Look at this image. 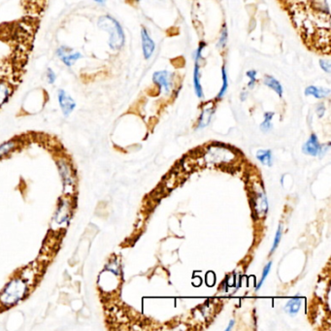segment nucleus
<instances>
[{"label": "nucleus", "instance_id": "nucleus-21", "mask_svg": "<svg viewBox=\"0 0 331 331\" xmlns=\"http://www.w3.org/2000/svg\"><path fill=\"white\" fill-rule=\"evenodd\" d=\"M228 41V30L225 24L222 25L221 30V33H220V37L218 39V43H217V47L221 50L224 49L226 44Z\"/></svg>", "mask_w": 331, "mask_h": 331}, {"label": "nucleus", "instance_id": "nucleus-16", "mask_svg": "<svg viewBox=\"0 0 331 331\" xmlns=\"http://www.w3.org/2000/svg\"><path fill=\"white\" fill-rule=\"evenodd\" d=\"M301 303H302V299L299 296H295L289 299L284 306L285 313H287L289 315H292V316L297 315L301 308Z\"/></svg>", "mask_w": 331, "mask_h": 331}, {"label": "nucleus", "instance_id": "nucleus-9", "mask_svg": "<svg viewBox=\"0 0 331 331\" xmlns=\"http://www.w3.org/2000/svg\"><path fill=\"white\" fill-rule=\"evenodd\" d=\"M72 215V204L71 201L67 198L61 199L55 213L54 223L58 225H63V223L67 222Z\"/></svg>", "mask_w": 331, "mask_h": 331}, {"label": "nucleus", "instance_id": "nucleus-28", "mask_svg": "<svg viewBox=\"0 0 331 331\" xmlns=\"http://www.w3.org/2000/svg\"><path fill=\"white\" fill-rule=\"evenodd\" d=\"M206 282H207L208 285H210V286L214 285V284H215V282H216V278H215V275L213 276V278H210V276H209V274H208V275L206 276Z\"/></svg>", "mask_w": 331, "mask_h": 331}, {"label": "nucleus", "instance_id": "nucleus-32", "mask_svg": "<svg viewBox=\"0 0 331 331\" xmlns=\"http://www.w3.org/2000/svg\"><path fill=\"white\" fill-rule=\"evenodd\" d=\"M283 183H284V176H283L282 179H281V184H282V186H283Z\"/></svg>", "mask_w": 331, "mask_h": 331}, {"label": "nucleus", "instance_id": "nucleus-2", "mask_svg": "<svg viewBox=\"0 0 331 331\" xmlns=\"http://www.w3.org/2000/svg\"><path fill=\"white\" fill-rule=\"evenodd\" d=\"M33 278L34 275L29 276L28 268L24 269V273L12 278L0 292V306L8 309L26 299L31 291Z\"/></svg>", "mask_w": 331, "mask_h": 331}, {"label": "nucleus", "instance_id": "nucleus-29", "mask_svg": "<svg viewBox=\"0 0 331 331\" xmlns=\"http://www.w3.org/2000/svg\"><path fill=\"white\" fill-rule=\"evenodd\" d=\"M248 97V93L247 92H243L241 95H240V99L241 101H245Z\"/></svg>", "mask_w": 331, "mask_h": 331}, {"label": "nucleus", "instance_id": "nucleus-11", "mask_svg": "<svg viewBox=\"0 0 331 331\" xmlns=\"http://www.w3.org/2000/svg\"><path fill=\"white\" fill-rule=\"evenodd\" d=\"M141 45H142V53L144 59L149 61L153 58L156 51V43L151 37L148 30L146 28L141 29Z\"/></svg>", "mask_w": 331, "mask_h": 331}, {"label": "nucleus", "instance_id": "nucleus-10", "mask_svg": "<svg viewBox=\"0 0 331 331\" xmlns=\"http://www.w3.org/2000/svg\"><path fill=\"white\" fill-rule=\"evenodd\" d=\"M58 101L64 117H69L76 109L77 103L74 98L63 89L58 91Z\"/></svg>", "mask_w": 331, "mask_h": 331}, {"label": "nucleus", "instance_id": "nucleus-7", "mask_svg": "<svg viewBox=\"0 0 331 331\" xmlns=\"http://www.w3.org/2000/svg\"><path fill=\"white\" fill-rule=\"evenodd\" d=\"M57 58L66 66V67H72L79 60L83 58V55L67 46H61L56 51Z\"/></svg>", "mask_w": 331, "mask_h": 331}, {"label": "nucleus", "instance_id": "nucleus-33", "mask_svg": "<svg viewBox=\"0 0 331 331\" xmlns=\"http://www.w3.org/2000/svg\"><path fill=\"white\" fill-rule=\"evenodd\" d=\"M133 1H135V2H139V1H141V0H133Z\"/></svg>", "mask_w": 331, "mask_h": 331}, {"label": "nucleus", "instance_id": "nucleus-24", "mask_svg": "<svg viewBox=\"0 0 331 331\" xmlns=\"http://www.w3.org/2000/svg\"><path fill=\"white\" fill-rule=\"evenodd\" d=\"M282 234H283V228H282V225L280 224L277 231H276V234H275V238H274V242H273V246L271 248V253L278 248L279 244H280V241L282 239Z\"/></svg>", "mask_w": 331, "mask_h": 331}, {"label": "nucleus", "instance_id": "nucleus-22", "mask_svg": "<svg viewBox=\"0 0 331 331\" xmlns=\"http://www.w3.org/2000/svg\"><path fill=\"white\" fill-rule=\"evenodd\" d=\"M246 76L249 78V82H248L249 89H253L257 82V71L254 69L249 70L246 72Z\"/></svg>", "mask_w": 331, "mask_h": 331}, {"label": "nucleus", "instance_id": "nucleus-13", "mask_svg": "<svg viewBox=\"0 0 331 331\" xmlns=\"http://www.w3.org/2000/svg\"><path fill=\"white\" fill-rule=\"evenodd\" d=\"M201 63L194 62L193 68V89L196 96L200 99L204 98V92L201 84V71H200Z\"/></svg>", "mask_w": 331, "mask_h": 331}, {"label": "nucleus", "instance_id": "nucleus-26", "mask_svg": "<svg viewBox=\"0 0 331 331\" xmlns=\"http://www.w3.org/2000/svg\"><path fill=\"white\" fill-rule=\"evenodd\" d=\"M46 79L49 85H54L57 81V74L53 68L49 67L46 71Z\"/></svg>", "mask_w": 331, "mask_h": 331}, {"label": "nucleus", "instance_id": "nucleus-5", "mask_svg": "<svg viewBox=\"0 0 331 331\" xmlns=\"http://www.w3.org/2000/svg\"><path fill=\"white\" fill-rule=\"evenodd\" d=\"M252 205L255 216L263 218L268 211V201L262 186L257 185L253 188L252 194Z\"/></svg>", "mask_w": 331, "mask_h": 331}, {"label": "nucleus", "instance_id": "nucleus-8", "mask_svg": "<svg viewBox=\"0 0 331 331\" xmlns=\"http://www.w3.org/2000/svg\"><path fill=\"white\" fill-rule=\"evenodd\" d=\"M328 149H329V144L320 145L315 133L311 134L309 139L305 142V144L302 147V151L305 155H309L312 157L319 156L320 158L328 151Z\"/></svg>", "mask_w": 331, "mask_h": 331}, {"label": "nucleus", "instance_id": "nucleus-30", "mask_svg": "<svg viewBox=\"0 0 331 331\" xmlns=\"http://www.w3.org/2000/svg\"><path fill=\"white\" fill-rule=\"evenodd\" d=\"M94 1L96 3V4H99V5H104L108 0H94Z\"/></svg>", "mask_w": 331, "mask_h": 331}, {"label": "nucleus", "instance_id": "nucleus-18", "mask_svg": "<svg viewBox=\"0 0 331 331\" xmlns=\"http://www.w3.org/2000/svg\"><path fill=\"white\" fill-rule=\"evenodd\" d=\"M256 158L265 166L273 165V156L270 150H260L256 153Z\"/></svg>", "mask_w": 331, "mask_h": 331}, {"label": "nucleus", "instance_id": "nucleus-3", "mask_svg": "<svg viewBox=\"0 0 331 331\" xmlns=\"http://www.w3.org/2000/svg\"><path fill=\"white\" fill-rule=\"evenodd\" d=\"M97 27L106 32L109 35L108 45L113 51H120L126 43V34L122 25L111 15L100 16L97 21Z\"/></svg>", "mask_w": 331, "mask_h": 331}, {"label": "nucleus", "instance_id": "nucleus-1", "mask_svg": "<svg viewBox=\"0 0 331 331\" xmlns=\"http://www.w3.org/2000/svg\"><path fill=\"white\" fill-rule=\"evenodd\" d=\"M27 21L25 20L19 24L20 29H17L16 26L15 43L8 55L0 62V109L18 91L27 72L30 55L38 28L34 27L38 23L34 17L32 19L30 26L26 27Z\"/></svg>", "mask_w": 331, "mask_h": 331}, {"label": "nucleus", "instance_id": "nucleus-20", "mask_svg": "<svg viewBox=\"0 0 331 331\" xmlns=\"http://www.w3.org/2000/svg\"><path fill=\"white\" fill-rule=\"evenodd\" d=\"M274 112H265L263 115V122L260 125V129L263 132H269L273 128L272 120L274 118Z\"/></svg>", "mask_w": 331, "mask_h": 331}, {"label": "nucleus", "instance_id": "nucleus-27", "mask_svg": "<svg viewBox=\"0 0 331 331\" xmlns=\"http://www.w3.org/2000/svg\"><path fill=\"white\" fill-rule=\"evenodd\" d=\"M325 111H326V107H325V104L323 102H319L316 104L315 113H316L318 118H322L325 114Z\"/></svg>", "mask_w": 331, "mask_h": 331}, {"label": "nucleus", "instance_id": "nucleus-14", "mask_svg": "<svg viewBox=\"0 0 331 331\" xmlns=\"http://www.w3.org/2000/svg\"><path fill=\"white\" fill-rule=\"evenodd\" d=\"M330 89L316 86H308L304 91L306 96H313L316 99H324L330 95Z\"/></svg>", "mask_w": 331, "mask_h": 331}, {"label": "nucleus", "instance_id": "nucleus-19", "mask_svg": "<svg viewBox=\"0 0 331 331\" xmlns=\"http://www.w3.org/2000/svg\"><path fill=\"white\" fill-rule=\"evenodd\" d=\"M228 75H227V71H226V68L224 65H222L221 67V87L219 91V94L217 95V99H221L225 94L227 93V90H228Z\"/></svg>", "mask_w": 331, "mask_h": 331}, {"label": "nucleus", "instance_id": "nucleus-12", "mask_svg": "<svg viewBox=\"0 0 331 331\" xmlns=\"http://www.w3.org/2000/svg\"><path fill=\"white\" fill-rule=\"evenodd\" d=\"M215 112H216L215 104L213 102L206 103L202 108L196 128L202 129V128H205L206 126H208L212 122V119L215 115Z\"/></svg>", "mask_w": 331, "mask_h": 331}, {"label": "nucleus", "instance_id": "nucleus-4", "mask_svg": "<svg viewBox=\"0 0 331 331\" xmlns=\"http://www.w3.org/2000/svg\"><path fill=\"white\" fill-rule=\"evenodd\" d=\"M57 163H58L59 171H60L63 183L65 193L71 194L75 186V173L73 171L72 165L64 158H59Z\"/></svg>", "mask_w": 331, "mask_h": 331}, {"label": "nucleus", "instance_id": "nucleus-17", "mask_svg": "<svg viewBox=\"0 0 331 331\" xmlns=\"http://www.w3.org/2000/svg\"><path fill=\"white\" fill-rule=\"evenodd\" d=\"M20 146V142L17 139H13L0 145V159L11 154Z\"/></svg>", "mask_w": 331, "mask_h": 331}, {"label": "nucleus", "instance_id": "nucleus-31", "mask_svg": "<svg viewBox=\"0 0 331 331\" xmlns=\"http://www.w3.org/2000/svg\"><path fill=\"white\" fill-rule=\"evenodd\" d=\"M233 325H234V319L230 320V322H229L228 326L225 328V330H226V331H229V330H231V329H232V327H233Z\"/></svg>", "mask_w": 331, "mask_h": 331}, {"label": "nucleus", "instance_id": "nucleus-6", "mask_svg": "<svg viewBox=\"0 0 331 331\" xmlns=\"http://www.w3.org/2000/svg\"><path fill=\"white\" fill-rule=\"evenodd\" d=\"M153 82L160 94L168 95L174 89V73L167 70L156 71L153 74Z\"/></svg>", "mask_w": 331, "mask_h": 331}, {"label": "nucleus", "instance_id": "nucleus-25", "mask_svg": "<svg viewBox=\"0 0 331 331\" xmlns=\"http://www.w3.org/2000/svg\"><path fill=\"white\" fill-rule=\"evenodd\" d=\"M319 67L321 70H323L326 74H330L331 73V62L325 59H320L318 62Z\"/></svg>", "mask_w": 331, "mask_h": 331}, {"label": "nucleus", "instance_id": "nucleus-15", "mask_svg": "<svg viewBox=\"0 0 331 331\" xmlns=\"http://www.w3.org/2000/svg\"><path fill=\"white\" fill-rule=\"evenodd\" d=\"M263 83L264 85L272 90L276 95H278L280 97H283V95H284V88L282 86V84L273 76L271 75H266L263 79Z\"/></svg>", "mask_w": 331, "mask_h": 331}, {"label": "nucleus", "instance_id": "nucleus-23", "mask_svg": "<svg viewBox=\"0 0 331 331\" xmlns=\"http://www.w3.org/2000/svg\"><path fill=\"white\" fill-rule=\"evenodd\" d=\"M271 267H272V261H269V262H268V263H267V264L264 266V268H263V271H262V276H261V279H260L259 283L257 284V285H256V287H255V289H256V290H258V289L261 287L262 284L264 283V281L266 280L267 276H268V275H269V273H270Z\"/></svg>", "mask_w": 331, "mask_h": 331}]
</instances>
